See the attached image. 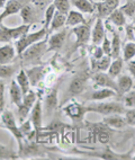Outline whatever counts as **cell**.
<instances>
[{"instance_id":"cell-38","label":"cell","mask_w":135,"mask_h":160,"mask_svg":"<svg viewBox=\"0 0 135 160\" xmlns=\"http://www.w3.org/2000/svg\"><path fill=\"white\" fill-rule=\"evenodd\" d=\"M123 104L126 108L135 107V90H129L123 96Z\"/></svg>"},{"instance_id":"cell-7","label":"cell","mask_w":135,"mask_h":160,"mask_svg":"<svg viewBox=\"0 0 135 160\" xmlns=\"http://www.w3.org/2000/svg\"><path fill=\"white\" fill-rule=\"evenodd\" d=\"M88 129L91 132V135L97 139V141L104 146H106L110 142L114 130L105 124L104 122H97V123H87Z\"/></svg>"},{"instance_id":"cell-6","label":"cell","mask_w":135,"mask_h":160,"mask_svg":"<svg viewBox=\"0 0 135 160\" xmlns=\"http://www.w3.org/2000/svg\"><path fill=\"white\" fill-rule=\"evenodd\" d=\"M91 23L92 19H90L89 22L75 26L72 28V33L75 35V42L73 44V48H72V52L79 48H84L88 45L89 41L91 40Z\"/></svg>"},{"instance_id":"cell-23","label":"cell","mask_w":135,"mask_h":160,"mask_svg":"<svg viewBox=\"0 0 135 160\" xmlns=\"http://www.w3.org/2000/svg\"><path fill=\"white\" fill-rule=\"evenodd\" d=\"M58 90L59 87L55 86L52 89L50 94L46 96L45 98V111L46 114H50L51 112H53L54 109L58 108L59 106V98H58Z\"/></svg>"},{"instance_id":"cell-44","label":"cell","mask_w":135,"mask_h":160,"mask_svg":"<svg viewBox=\"0 0 135 160\" xmlns=\"http://www.w3.org/2000/svg\"><path fill=\"white\" fill-rule=\"evenodd\" d=\"M127 69H128V71L131 72L132 77L135 78V60L128 61V64H127Z\"/></svg>"},{"instance_id":"cell-17","label":"cell","mask_w":135,"mask_h":160,"mask_svg":"<svg viewBox=\"0 0 135 160\" xmlns=\"http://www.w3.org/2000/svg\"><path fill=\"white\" fill-rule=\"evenodd\" d=\"M17 51L16 48L12 44H5L0 46V64H9L16 59Z\"/></svg>"},{"instance_id":"cell-43","label":"cell","mask_w":135,"mask_h":160,"mask_svg":"<svg viewBox=\"0 0 135 160\" xmlns=\"http://www.w3.org/2000/svg\"><path fill=\"white\" fill-rule=\"evenodd\" d=\"M126 37L131 42H135V34L133 25H126Z\"/></svg>"},{"instance_id":"cell-12","label":"cell","mask_w":135,"mask_h":160,"mask_svg":"<svg viewBox=\"0 0 135 160\" xmlns=\"http://www.w3.org/2000/svg\"><path fill=\"white\" fill-rule=\"evenodd\" d=\"M94 85L95 87H100V88H112L114 89L117 94V83L114 78H112L108 73L105 72H95L92 76Z\"/></svg>"},{"instance_id":"cell-45","label":"cell","mask_w":135,"mask_h":160,"mask_svg":"<svg viewBox=\"0 0 135 160\" xmlns=\"http://www.w3.org/2000/svg\"><path fill=\"white\" fill-rule=\"evenodd\" d=\"M103 1H105V2L108 5V6H110L113 9H116L118 8V5H119V1L121 0H103Z\"/></svg>"},{"instance_id":"cell-19","label":"cell","mask_w":135,"mask_h":160,"mask_svg":"<svg viewBox=\"0 0 135 160\" xmlns=\"http://www.w3.org/2000/svg\"><path fill=\"white\" fill-rule=\"evenodd\" d=\"M19 14L20 17L23 18L24 24H31V25H33L36 22V19H37V10L35 9L34 5L32 2L25 5L19 12Z\"/></svg>"},{"instance_id":"cell-34","label":"cell","mask_w":135,"mask_h":160,"mask_svg":"<svg viewBox=\"0 0 135 160\" xmlns=\"http://www.w3.org/2000/svg\"><path fill=\"white\" fill-rule=\"evenodd\" d=\"M55 12H56V9H55L53 3H50L45 9V14H44V28L47 31V35H49V27L51 25L52 19L54 17Z\"/></svg>"},{"instance_id":"cell-9","label":"cell","mask_w":135,"mask_h":160,"mask_svg":"<svg viewBox=\"0 0 135 160\" xmlns=\"http://www.w3.org/2000/svg\"><path fill=\"white\" fill-rule=\"evenodd\" d=\"M29 120L32 122L33 129L35 131V141L40 142L42 131H43V109H42L41 100L37 99L35 105L33 106L29 114Z\"/></svg>"},{"instance_id":"cell-10","label":"cell","mask_w":135,"mask_h":160,"mask_svg":"<svg viewBox=\"0 0 135 160\" xmlns=\"http://www.w3.org/2000/svg\"><path fill=\"white\" fill-rule=\"evenodd\" d=\"M37 100V95L34 90H29L26 95H24L23 102L19 106H17V117L20 121V123L24 122L25 120H27V116L31 114L33 106L35 105Z\"/></svg>"},{"instance_id":"cell-28","label":"cell","mask_w":135,"mask_h":160,"mask_svg":"<svg viewBox=\"0 0 135 160\" xmlns=\"http://www.w3.org/2000/svg\"><path fill=\"white\" fill-rule=\"evenodd\" d=\"M65 20H66V15L65 14H62L60 12H55L54 14V17L52 19L51 22V25L49 27V36L51 33L55 31H59L61 29L62 27L65 26Z\"/></svg>"},{"instance_id":"cell-1","label":"cell","mask_w":135,"mask_h":160,"mask_svg":"<svg viewBox=\"0 0 135 160\" xmlns=\"http://www.w3.org/2000/svg\"><path fill=\"white\" fill-rule=\"evenodd\" d=\"M89 79H90V73L88 70H86V69L79 70V71L72 77V79L70 80L69 87H68L65 94H64L62 103H66V102L70 100L71 98L82 94L87 89V85H88Z\"/></svg>"},{"instance_id":"cell-50","label":"cell","mask_w":135,"mask_h":160,"mask_svg":"<svg viewBox=\"0 0 135 160\" xmlns=\"http://www.w3.org/2000/svg\"><path fill=\"white\" fill-rule=\"evenodd\" d=\"M133 28H134V34H135V24L133 25Z\"/></svg>"},{"instance_id":"cell-51","label":"cell","mask_w":135,"mask_h":160,"mask_svg":"<svg viewBox=\"0 0 135 160\" xmlns=\"http://www.w3.org/2000/svg\"><path fill=\"white\" fill-rule=\"evenodd\" d=\"M134 146H135V144H134ZM134 150H135V147H134Z\"/></svg>"},{"instance_id":"cell-30","label":"cell","mask_w":135,"mask_h":160,"mask_svg":"<svg viewBox=\"0 0 135 160\" xmlns=\"http://www.w3.org/2000/svg\"><path fill=\"white\" fill-rule=\"evenodd\" d=\"M124 62H125V61L123 60V58H122V57L114 59V60L112 61V63H110V66H109V68H108V70H107V73L109 74L112 78L116 79V78L121 74L122 70H123Z\"/></svg>"},{"instance_id":"cell-32","label":"cell","mask_w":135,"mask_h":160,"mask_svg":"<svg viewBox=\"0 0 135 160\" xmlns=\"http://www.w3.org/2000/svg\"><path fill=\"white\" fill-rule=\"evenodd\" d=\"M18 158H19L18 152H15L10 147L0 143V159L12 160V159H18Z\"/></svg>"},{"instance_id":"cell-18","label":"cell","mask_w":135,"mask_h":160,"mask_svg":"<svg viewBox=\"0 0 135 160\" xmlns=\"http://www.w3.org/2000/svg\"><path fill=\"white\" fill-rule=\"evenodd\" d=\"M103 122L105 124H107L109 128H112V129L117 130L124 129L127 125L126 118H125V116H123V114H112L104 116Z\"/></svg>"},{"instance_id":"cell-24","label":"cell","mask_w":135,"mask_h":160,"mask_svg":"<svg viewBox=\"0 0 135 160\" xmlns=\"http://www.w3.org/2000/svg\"><path fill=\"white\" fill-rule=\"evenodd\" d=\"M84 23H86L84 16L79 10H70L66 14V20H65L66 27H75V26L81 25V24Z\"/></svg>"},{"instance_id":"cell-36","label":"cell","mask_w":135,"mask_h":160,"mask_svg":"<svg viewBox=\"0 0 135 160\" xmlns=\"http://www.w3.org/2000/svg\"><path fill=\"white\" fill-rule=\"evenodd\" d=\"M16 71H17V66H14V64H0V78H2V79L10 78Z\"/></svg>"},{"instance_id":"cell-31","label":"cell","mask_w":135,"mask_h":160,"mask_svg":"<svg viewBox=\"0 0 135 160\" xmlns=\"http://www.w3.org/2000/svg\"><path fill=\"white\" fill-rule=\"evenodd\" d=\"M94 5H95V9H96L95 12L97 14V17L101 18V19L107 18L113 12V10H114L112 7L108 6V5H107L105 1H103V0L96 1V2H94Z\"/></svg>"},{"instance_id":"cell-2","label":"cell","mask_w":135,"mask_h":160,"mask_svg":"<svg viewBox=\"0 0 135 160\" xmlns=\"http://www.w3.org/2000/svg\"><path fill=\"white\" fill-rule=\"evenodd\" d=\"M46 52H47V37L27 48L22 53L19 59L26 66L27 64H38L41 58L43 57Z\"/></svg>"},{"instance_id":"cell-39","label":"cell","mask_w":135,"mask_h":160,"mask_svg":"<svg viewBox=\"0 0 135 160\" xmlns=\"http://www.w3.org/2000/svg\"><path fill=\"white\" fill-rule=\"evenodd\" d=\"M101 49H103L104 54L110 57V54H112V41L107 37V35L104 37V41L101 43Z\"/></svg>"},{"instance_id":"cell-21","label":"cell","mask_w":135,"mask_h":160,"mask_svg":"<svg viewBox=\"0 0 135 160\" xmlns=\"http://www.w3.org/2000/svg\"><path fill=\"white\" fill-rule=\"evenodd\" d=\"M9 96H10V102L12 105L19 106L23 102L24 94L22 92L20 87L18 86V83L16 80H12L9 86Z\"/></svg>"},{"instance_id":"cell-27","label":"cell","mask_w":135,"mask_h":160,"mask_svg":"<svg viewBox=\"0 0 135 160\" xmlns=\"http://www.w3.org/2000/svg\"><path fill=\"white\" fill-rule=\"evenodd\" d=\"M71 3L82 14H94L95 12V5L91 0H71Z\"/></svg>"},{"instance_id":"cell-40","label":"cell","mask_w":135,"mask_h":160,"mask_svg":"<svg viewBox=\"0 0 135 160\" xmlns=\"http://www.w3.org/2000/svg\"><path fill=\"white\" fill-rule=\"evenodd\" d=\"M125 118H126L127 125L134 126L135 128V107L125 112Z\"/></svg>"},{"instance_id":"cell-48","label":"cell","mask_w":135,"mask_h":160,"mask_svg":"<svg viewBox=\"0 0 135 160\" xmlns=\"http://www.w3.org/2000/svg\"><path fill=\"white\" fill-rule=\"evenodd\" d=\"M132 19H133V23H134V24H135V16H134V17H133V18H132Z\"/></svg>"},{"instance_id":"cell-14","label":"cell","mask_w":135,"mask_h":160,"mask_svg":"<svg viewBox=\"0 0 135 160\" xmlns=\"http://www.w3.org/2000/svg\"><path fill=\"white\" fill-rule=\"evenodd\" d=\"M94 157L100 158V159H106V160H127V159H132V151H128L126 153H117V152L113 151L109 147L107 146L105 150L100 152H94V153H90Z\"/></svg>"},{"instance_id":"cell-29","label":"cell","mask_w":135,"mask_h":160,"mask_svg":"<svg viewBox=\"0 0 135 160\" xmlns=\"http://www.w3.org/2000/svg\"><path fill=\"white\" fill-rule=\"evenodd\" d=\"M16 81L24 95H26L31 90V81H29V78L26 73L25 69H20L18 71V73L16 74Z\"/></svg>"},{"instance_id":"cell-35","label":"cell","mask_w":135,"mask_h":160,"mask_svg":"<svg viewBox=\"0 0 135 160\" xmlns=\"http://www.w3.org/2000/svg\"><path fill=\"white\" fill-rule=\"evenodd\" d=\"M56 12H60L62 14H68L71 10V1L70 0H53Z\"/></svg>"},{"instance_id":"cell-37","label":"cell","mask_w":135,"mask_h":160,"mask_svg":"<svg viewBox=\"0 0 135 160\" xmlns=\"http://www.w3.org/2000/svg\"><path fill=\"white\" fill-rule=\"evenodd\" d=\"M126 17L133 18L135 16V0H127V2L119 8Z\"/></svg>"},{"instance_id":"cell-47","label":"cell","mask_w":135,"mask_h":160,"mask_svg":"<svg viewBox=\"0 0 135 160\" xmlns=\"http://www.w3.org/2000/svg\"><path fill=\"white\" fill-rule=\"evenodd\" d=\"M3 109H5V107H1V106H0V126H2V124H1V115H2Z\"/></svg>"},{"instance_id":"cell-15","label":"cell","mask_w":135,"mask_h":160,"mask_svg":"<svg viewBox=\"0 0 135 160\" xmlns=\"http://www.w3.org/2000/svg\"><path fill=\"white\" fill-rule=\"evenodd\" d=\"M106 36L105 25L103 23L101 18H96L95 26L91 28V42L94 45H100L103 43L104 37Z\"/></svg>"},{"instance_id":"cell-22","label":"cell","mask_w":135,"mask_h":160,"mask_svg":"<svg viewBox=\"0 0 135 160\" xmlns=\"http://www.w3.org/2000/svg\"><path fill=\"white\" fill-rule=\"evenodd\" d=\"M27 76L31 81V86H37V83L40 82L42 78L44 76V67L43 66H34L32 68L26 69L25 70Z\"/></svg>"},{"instance_id":"cell-20","label":"cell","mask_w":135,"mask_h":160,"mask_svg":"<svg viewBox=\"0 0 135 160\" xmlns=\"http://www.w3.org/2000/svg\"><path fill=\"white\" fill-rule=\"evenodd\" d=\"M110 63H112V57L104 54L99 59H91V70L92 72H105L108 70Z\"/></svg>"},{"instance_id":"cell-8","label":"cell","mask_w":135,"mask_h":160,"mask_svg":"<svg viewBox=\"0 0 135 160\" xmlns=\"http://www.w3.org/2000/svg\"><path fill=\"white\" fill-rule=\"evenodd\" d=\"M1 124H2V126L5 129L8 130V131L14 135V138L16 139V141H17V143H18V149H19L20 147L23 146L24 135L22 134V132H20V130H19V126L16 123V120H15V116L12 113V111L3 109L2 115H1Z\"/></svg>"},{"instance_id":"cell-33","label":"cell","mask_w":135,"mask_h":160,"mask_svg":"<svg viewBox=\"0 0 135 160\" xmlns=\"http://www.w3.org/2000/svg\"><path fill=\"white\" fill-rule=\"evenodd\" d=\"M135 58V42L128 41L123 48V60L125 62L133 60Z\"/></svg>"},{"instance_id":"cell-41","label":"cell","mask_w":135,"mask_h":160,"mask_svg":"<svg viewBox=\"0 0 135 160\" xmlns=\"http://www.w3.org/2000/svg\"><path fill=\"white\" fill-rule=\"evenodd\" d=\"M51 1L52 0H32V3L36 8L43 9L49 6L50 3H51Z\"/></svg>"},{"instance_id":"cell-26","label":"cell","mask_w":135,"mask_h":160,"mask_svg":"<svg viewBox=\"0 0 135 160\" xmlns=\"http://www.w3.org/2000/svg\"><path fill=\"white\" fill-rule=\"evenodd\" d=\"M107 19L112 23V25L116 26L119 29H122V27H124V26H126V16L119 8L114 9L112 14L107 17Z\"/></svg>"},{"instance_id":"cell-5","label":"cell","mask_w":135,"mask_h":160,"mask_svg":"<svg viewBox=\"0 0 135 160\" xmlns=\"http://www.w3.org/2000/svg\"><path fill=\"white\" fill-rule=\"evenodd\" d=\"M31 24H23L17 27H7L3 24L0 25V43H9L17 41L22 36L27 34L31 28Z\"/></svg>"},{"instance_id":"cell-4","label":"cell","mask_w":135,"mask_h":160,"mask_svg":"<svg viewBox=\"0 0 135 160\" xmlns=\"http://www.w3.org/2000/svg\"><path fill=\"white\" fill-rule=\"evenodd\" d=\"M45 37H49L47 35V31L45 28H41L36 32H33V33H27L24 36H22L20 38H18L15 43V48H16V51H17L18 58L22 55L24 51H25L27 48H29L31 45H33L36 42H40Z\"/></svg>"},{"instance_id":"cell-49","label":"cell","mask_w":135,"mask_h":160,"mask_svg":"<svg viewBox=\"0 0 135 160\" xmlns=\"http://www.w3.org/2000/svg\"><path fill=\"white\" fill-rule=\"evenodd\" d=\"M132 159H133V160H135V154H134V156H132Z\"/></svg>"},{"instance_id":"cell-3","label":"cell","mask_w":135,"mask_h":160,"mask_svg":"<svg viewBox=\"0 0 135 160\" xmlns=\"http://www.w3.org/2000/svg\"><path fill=\"white\" fill-rule=\"evenodd\" d=\"M126 107L121 102H100V103H92L87 106L88 113H98V114L107 116L112 114H125Z\"/></svg>"},{"instance_id":"cell-42","label":"cell","mask_w":135,"mask_h":160,"mask_svg":"<svg viewBox=\"0 0 135 160\" xmlns=\"http://www.w3.org/2000/svg\"><path fill=\"white\" fill-rule=\"evenodd\" d=\"M5 89H6V85L3 81L0 80V106L5 107L6 105V100H5Z\"/></svg>"},{"instance_id":"cell-25","label":"cell","mask_w":135,"mask_h":160,"mask_svg":"<svg viewBox=\"0 0 135 160\" xmlns=\"http://www.w3.org/2000/svg\"><path fill=\"white\" fill-rule=\"evenodd\" d=\"M117 94L114 89L112 88H100V89H97L95 92H92L91 95L89 96V99L90 100H106V99H109V98L113 97H116Z\"/></svg>"},{"instance_id":"cell-46","label":"cell","mask_w":135,"mask_h":160,"mask_svg":"<svg viewBox=\"0 0 135 160\" xmlns=\"http://www.w3.org/2000/svg\"><path fill=\"white\" fill-rule=\"evenodd\" d=\"M6 2L7 0H0V9H2L3 7L6 6Z\"/></svg>"},{"instance_id":"cell-13","label":"cell","mask_w":135,"mask_h":160,"mask_svg":"<svg viewBox=\"0 0 135 160\" xmlns=\"http://www.w3.org/2000/svg\"><path fill=\"white\" fill-rule=\"evenodd\" d=\"M68 36V29H59L56 33L52 34L51 37H47V52L58 51L63 46L64 42Z\"/></svg>"},{"instance_id":"cell-16","label":"cell","mask_w":135,"mask_h":160,"mask_svg":"<svg viewBox=\"0 0 135 160\" xmlns=\"http://www.w3.org/2000/svg\"><path fill=\"white\" fill-rule=\"evenodd\" d=\"M133 78L127 74H119L116 80L117 83V96L118 97H123L124 95L128 92L133 88Z\"/></svg>"},{"instance_id":"cell-11","label":"cell","mask_w":135,"mask_h":160,"mask_svg":"<svg viewBox=\"0 0 135 160\" xmlns=\"http://www.w3.org/2000/svg\"><path fill=\"white\" fill-rule=\"evenodd\" d=\"M63 112L66 116L71 118L75 123H81L84 118V115L88 113L87 112V106L84 104H80L72 100L70 103H68L63 107Z\"/></svg>"}]
</instances>
